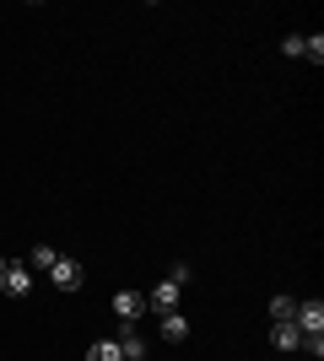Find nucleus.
<instances>
[{
	"label": "nucleus",
	"instance_id": "obj_1",
	"mask_svg": "<svg viewBox=\"0 0 324 361\" xmlns=\"http://www.w3.org/2000/svg\"><path fill=\"white\" fill-rule=\"evenodd\" d=\"M49 281H54V291H65V297H71V291H81V281H87V270H81V259H54V270H49Z\"/></svg>",
	"mask_w": 324,
	"mask_h": 361
},
{
	"label": "nucleus",
	"instance_id": "obj_2",
	"mask_svg": "<svg viewBox=\"0 0 324 361\" xmlns=\"http://www.w3.org/2000/svg\"><path fill=\"white\" fill-rule=\"evenodd\" d=\"M0 291H6V297H28L32 291V270H28V259H22V264H6V270H0Z\"/></svg>",
	"mask_w": 324,
	"mask_h": 361
},
{
	"label": "nucleus",
	"instance_id": "obj_3",
	"mask_svg": "<svg viewBox=\"0 0 324 361\" xmlns=\"http://www.w3.org/2000/svg\"><path fill=\"white\" fill-rule=\"evenodd\" d=\"M119 350H124V361H146V340H140V329H136V318H119Z\"/></svg>",
	"mask_w": 324,
	"mask_h": 361
},
{
	"label": "nucleus",
	"instance_id": "obj_4",
	"mask_svg": "<svg viewBox=\"0 0 324 361\" xmlns=\"http://www.w3.org/2000/svg\"><path fill=\"white\" fill-rule=\"evenodd\" d=\"M292 324H297L303 334H324V302H319V297H313V302H297Z\"/></svg>",
	"mask_w": 324,
	"mask_h": 361
},
{
	"label": "nucleus",
	"instance_id": "obj_5",
	"mask_svg": "<svg viewBox=\"0 0 324 361\" xmlns=\"http://www.w3.org/2000/svg\"><path fill=\"white\" fill-rule=\"evenodd\" d=\"M179 291H184V286H173V281H162V286H157L152 297H146V307H152V313H173V307H179Z\"/></svg>",
	"mask_w": 324,
	"mask_h": 361
},
{
	"label": "nucleus",
	"instance_id": "obj_6",
	"mask_svg": "<svg viewBox=\"0 0 324 361\" xmlns=\"http://www.w3.org/2000/svg\"><path fill=\"white\" fill-rule=\"evenodd\" d=\"M162 340H168V345H179V340H189V318L179 313V307H173V313H162Z\"/></svg>",
	"mask_w": 324,
	"mask_h": 361
},
{
	"label": "nucleus",
	"instance_id": "obj_7",
	"mask_svg": "<svg viewBox=\"0 0 324 361\" xmlns=\"http://www.w3.org/2000/svg\"><path fill=\"white\" fill-rule=\"evenodd\" d=\"M114 313H119V318L146 313V297H140V291H119V297H114Z\"/></svg>",
	"mask_w": 324,
	"mask_h": 361
},
{
	"label": "nucleus",
	"instance_id": "obj_8",
	"mask_svg": "<svg viewBox=\"0 0 324 361\" xmlns=\"http://www.w3.org/2000/svg\"><path fill=\"white\" fill-rule=\"evenodd\" d=\"M87 361H124V350H119V340H92V345H87Z\"/></svg>",
	"mask_w": 324,
	"mask_h": 361
},
{
	"label": "nucleus",
	"instance_id": "obj_9",
	"mask_svg": "<svg viewBox=\"0 0 324 361\" xmlns=\"http://www.w3.org/2000/svg\"><path fill=\"white\" fill-rule=\"evenodd\" d=\"M54 259H60V248H49V243H38V248H32V254H28V270H54Z\"/></svg>",
	"mask_w": 324,
	"mask_h": 361
},
{
	"label": "nucleus",
	"instance_id": "obj_10",
	"mask_svg": "<svg viewBox=\"0 0 324 361\" xmlns=\"http://www.w3.org/2000/svg\"><path fill=\"white\" fill-rule=\"evenodd\" d=\"M297 313V297H270V324H292Z\"/></svg>",
	"mask_w": 324,
	"mask_h": 361
},
{
	"label": "nucleus",
	"instance_id": "obj_11",
	"mask_svg": "<svg viewBox=\"0 0 324 361\" xmlns=\"http://www.w3.org/2000/svg\"><path fill=\"white\" fill-rule=\"evenodd\" d=\"M276 345L281 350H303V329H297V324H276Z\"/></svg>",
	"mask_w": 324,
	"mask_h": 361
},
{
	"label": "nucleus",
	"instance_id": "obj_12",
	"mask_svg": "<svg viewBox=\"0 0 324 361\" xmlns=\"http://www.w3.org/2000/svg\"><path fill=\"white\" fill-rule=\"evenodd\" d=\"M303 60H313V65L324 60V38H319V32H313V38H303Z\"/></svg>",
	"mask_w": 324,
	"mask_h": 361
},
{
	"label": "nucleus",
	"instance_id": "obj_13",
	"mask_svg": "<svg viewBox=\"0 0 324 361\" xmlns=\"http://www.w3.org/2000/svg\"><path fill=\"white\" fill-rule=\"evenodd\" d=\"M168 281H173V286H189V264H184V259H179V264L168 270Z\"/></svg>",
	"mask_w": 324,
	"mask_h": 361
},
{
	"label": "nucleus",
	"instance_id": "obj_14",
	"mask_svg": "<svg viewBox=\"0 0 324 361\" xmlns=\"http://www.w3.org/2000/svg\"><path fill=\"white\" fill-rule=\"evenodd\" d=\"M0 270H6V259H0Z\"/></svg>",
	"mask_w": 324,
	"mask_h": 361
}]
</instances>
